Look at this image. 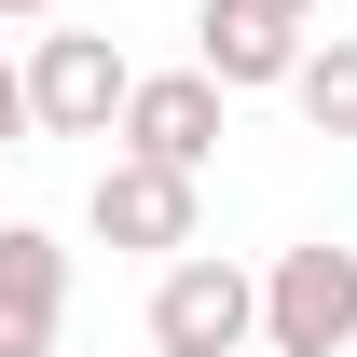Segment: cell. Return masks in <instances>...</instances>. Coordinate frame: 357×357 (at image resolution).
Listing matches in <instances>:
<instances>
[{
    "instance_id": "1",
    "label": "cell",
    "mask_w": 357,
    "mask_h": 357,
    "mask_svg": "<svg viewBox=\"0 0 357 357\" xmlns=\"http://www.w3.org/2000/svg\"><path fill=\"white\" fill-rule=\"evenodd\" d=\"M261 344V275L220 248H178L151 275V357H248Z\"/></svg>"
},
{
    "instance_id": "2",
    "label": "cell",
    "mask_w": 357,
    "mask_h": 357,
    "mask_svg": "<svg viewBox=\"0 0 357 357\" xmlns=\"http://www.w3.org/2000/svg\"><path fill=\"white\" fill-rule=\"evenodd\" d=\"M261 344L275 357H344L357 344V248H275V275H261Z\"/></svg>"
},
{
    "instance_id": "3",
    "label": "cell",
    "mask_w": 357,
    "mask_h": 357,
    "mask_svg": "<svg viewBox=\"0 0 357 357\" xmlns=\"http://www.w3.org/2000/svg\"><path fill=\"white\" fill-rule=\"evenodd\" d=\"M137 151V165H178V178H206V151L234 137V96L206 83V69H137L124 83V124H110Z\"/></svg>"
},
{
    "instance_id": "4",
    "label": "cell",
    "mask_w": 357,
    "mask_h": 357,
    "mask_svg": "<svg viewBox=\"0 0 357 357\" xmlns=\"http://www.w3.org/2000/svg\"><path fill=\"white\" fill-rule=\"evenodd\" d=\"M83 220H96V248H151V261H178V248H192V220H206V178L110 151V165H96V192H83Z\"/></svg>"
},
{
    "instance_id": "5",
    "label": "cell",
    "mask_w": 357,
    "mask_h": 357,
    "mask_svg": "<svg viewBox=\"0 0 357 357\" xmlns=\"http://www.w3.org/2000/svg\"><path fill=\"white\" fill-rule=\"evenodd\" d=\"M124 55L96 42V28H42V55H28V124L42 137H110L124 124Z\"/></svg>"
},
{
    "instance_id": "6",
    "label": "cell",
    "mask_w": 357,
    "mask_h": 357,
    "mask_svg": "<svg viewBox=\"0 0 357 357\" xmlns=\"http://www.w3.org/2000/svg\"><path fill=\"white\" fill-rule=\"evenodd\" d=\"M69 344V248L42 220H0V357H55Z\"/></svg>"
},
{
    "instance_id": "7",
    "label": "cell",
    "mask_w": 357,
    "mask_h": 357,
    "mask_svg": "<svg viewBox=\"0 0 357 357\" xmlns=\"http://www.w3.org/2000/svg\"><path fill=\"white\" fill-rule=\"evenodd\" d=\"M303 42H316V28L261 14V0H206V14H192V69H206L220 96H261V83H289V69H303Z\"/></svg>"
},
{
    "instance_id": "8",
    "label": "cell",
    "mask_w": 357,
    "mask_h": 357,
    "mask_svg": "<svg viewBox=\"0 0 357 357\" xmlns=\"http://www.w3.org/2000/svg\"><path fill=\"white\" fill-rule=\"evenodd\" d=\"M289 96H303L316 137H357V28H330V42H303V69H289Z\"/></svg>"
},
{
    "instance_id": "9",
    "label": "cell",
    "mask_w": 357,
    "mask_h": 357,
    "mask_svg": "<svg viewBox=\"0 0 357 357\" xmlns=\"http://www.w3.org/2000/svg\"><path fill=\"white\" fill-rule=\"evenodd\" d=\"M14 137H42V124H28V69L0 55V151H14Z\"/></svg>"
},
{
    "instance_id": "10",
    "label": "cell",
    "mask_w": 357,
    "mask_h": 357,
    "mask_svg": "<svg viewBox=\"0 0 357 357\" xmlns=\"http://www.w3.org/2000/svg\"><path fill=\"white\" fill-rule=\"evenodd\" d=\"M261 14H289V28H316V14H330V0H261Z\"/></svg>"
},
{
    "instance_id": "11",
    "label": "cell",
    "mask_w": 357,
    "mask_h": 357,
    "mask_svg": "<svg viewBox=\"0 0 357 357\" xmlns=\"http://www.w3.org/2000/svg\"><path fill=\"white\" fill-rule=\"evenodd\" d=\"M0 14H28V28H42V14H55V0H0Z\"/></svg>"
},
{
    "instance_id": "12",
    "label": "cell",
    "mask_w": 357,
    "mask_h": 357,
    "mask_svg": "<svg viewBox=\"0 0 357 357\" xmlns=\"http://www.w3.org/2000/svg\"><path fill=\"white\" fill-rule=\"evenodd\" d=\"M248 357H275V344H248Z\"/></svg>"
}]
</instances>
